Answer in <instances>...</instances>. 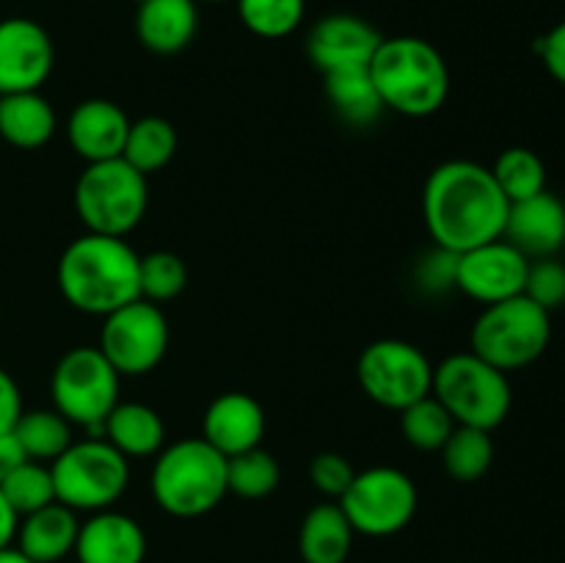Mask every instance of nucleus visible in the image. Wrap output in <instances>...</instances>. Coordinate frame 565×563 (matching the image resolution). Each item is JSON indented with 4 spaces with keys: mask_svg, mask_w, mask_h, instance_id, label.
Listing matches in <instances>:
<instances>
[{
    "mask_svg": "<svg viewBox=\"0 0 565 563\" xmlns=\"http://www.w3.org/2000/svg\"><path fill=\"white\" fill-rule=\"evenodd\" d=\"M55 500L72 511L97 513L114 506L130 484V464L103 436L72 442L50 464Z\"/></svg>",
    "mask_w": 565,
    "mask_h": 563,
    "instance_id": "obj_8",
    "label": "nucleus"
},
{
    "mask_svg": "<svg viewBox=\"0 0 565 563\" xmlns=\"http://www.w3.org/2000/svg\"><path fill=\"white\" fill-rule=\"evenodd\" d=\"M136 3H138V6H141V3H147V0H136Z\"/></svg>",
    "mask_w": 565,
    "mask_h": 563,
    "instance_id": "obj_44",
    "label": "nucleus"
},
{
    "mask_svg": "<svg viewBox=\"0 0 565 563\" xmlns=\"http://www.w3.org/2000/svg\"><path fill=\"white\" fill-rule=\"evenodd\" d=\"M356 375L364 395L392 412H403L434 390V364L406 340L370 342L359 357Z\"/></svg>",
    "mask_w": 565,
    "mask_h": 563,
    "instance_id": "obj_11",
    "label": "nucleus"
},
{
    "mask_svg": "<svg viewBox=\"0 0 565 563\" xmlns=\"http://www.w3.org/2000/svg\"><path fill=\"white\" fill-rule=\"evenodd\" d=\"M309 478H312V486L320 495L331 497V500H340L348 491V486H351V480L356 478V469L340 453H320V456L312 458Z\"/></svg>",
    "mask_w": 565,
    "mask_h": 563,
    "instance_id": "obj_36",
    "label": "nucleus"
},
{
    "mask_svg": "<svg viewBox=\"0 0 565 563\" xmlns=\"http://www.w3.org/2000/svg\"><path fill=\"white\" fill-rule=\"evenodd\" d=\"M441 461H445L447 475L461 484H472L489 472L494 461V442L491 431L469 428V425H456L450 439L441 447Z\"/></svg>",
    "mask_w": 565,
    "mask_h": 563,
    "instance_id": "obj_28",
    "label": "nucleus"
},
{
    "mask_svg": "<svg viewBox=\"0 0 565 563\" xmlns=\"http://www.w3.org/2000/svg\"><path fill=\"white\" fill-rule=\"evenodd\" d=\"M535 50H539L546 72L565 86V20L557 22L550 33H544V36L535 42Z\"/></svg>",
    "mask_w": 565,
    "mask_h": 563,
    "instance_id": "obj_38",
    "label": "nucleus"
},
{
    "mask_svg": "<svg viewBox=\"0 0 565 563\" xmlns=\"http://www.w3.org/2000/svg\"><path fill=\"white\" fill-rule=\"evenodd\" d=\"M434 397L450 412L456 425L494 431L511 412L513 392L508 373L478 353H452L434 368Z\"/></svg>",
    "mask_w": 565,
    "mask_h": 563,
    "instance_id": "obj_7",
    "label": "nucleus"
},
{
    "mask_svg": "<svg viewBox=\"0 0 565 563\" xmlns=\"http://www.w3.org/2000/svg\"><path fill=\"white\" fill-rule=\"evenodd\" d=\"M527 270L530 259L505 237H497V241L458 254L456 287L489 307V304L522 296Z\"/></svg>",
    "mask_w": 565,
    "mask_h": 563,
    "instance_id": "obj_13",
    "label": "nucleus"
},
{
    "mask_svg": "<svg viewBox=\"0 0 565 563\" xmlns=\"http://www.w3.org/2000/svg\"><path fill=\"white\" fill-rule=\"evenodd\" d=\"M279 461L263 447L226 458V489L243 500H263L279 486Z\"/></svg>",
    "mask_w": 565,
    "mask_h": 563,
    "instance_id": "obj_30",
    "label": "nucleus"
},
{
    "mask_svg": "<svg viewBox=\"0 0 565 563\" xmlns=\"http://www.w3.org/2000/svg\"><path fill=\"white\" fill-rule=\"evenodd\" d=\"M226 495V458L202 436L174 442L154 458L152 497L171 517H204Z\"/></svg>",
    "mask_w": 565,
    "mask_h": 563,
    "instance_id": "obj_4",
    "label": "nucleus"
},
{
    "mask_svg": "<svg viewBox=\"0 0 565 563\" xmlns=\"http://www.w3.org/2000/svg\"><path fill=\"white\" fill-rule=\"evenodd\" d=\"M417 276H419V285H423L428 293L452 290L458 276V254L436 246L434 252H428L423 257V263H419L417 268Z\"/></svg>",
    "mask_w": 565,
    "mask_h": 563,
    "instance_id": "obj_37",
    "label": "nucleus"
},
{
    "mask_svg": "<svg viewBox=\"0 0 565 563\" xmlns=\"http://www.w3.org/2000/svg\"><path fill=\"white\" fill-rule=\"evenodd\" d=\"M524 296L544 307L546 312L565 304V265L555 257L530 259L527 282H524Z\"/></svg>",
    "mask_w": 565,
    "mask_h": 563,
    "instance_id": "obj_35",
    "label": "nucleus"
},
{
    "mask_svg": "<svg viewBox=\"0 0 565 563\" xmlns=\"http://www.w3.org/2000/svg\"><path fill=\"white\" fill-rule=\"evenodd\" d=\"M552 312L530 301L527 296H513L483 307L472 326V348L502 373L522 370L544 357L552 340Z\"/></svg>",
    "mask_w": 565,
    "mask_h": 563,
    "instance_id": "obj_6",
    "label": "nucleus"
},
{
    "mask_svg": "<svg viewBox=\"0 0 565 563\" xmlns=\"http://www.w3.org/2000/svg\"><path fill=\"white\" fill-rule=\"evenodd\" d=\"M0 563H33V561L28 555H22L17 546H6V550H0Z\"/></svg>",
    "mask_w": 565,
    "mask_h": 563,
    "instance_id": "obj_42",
    "label": "nucleus"
},
{
    "mask_svg": "<svg viewBox=\"0 0 565 563\" xmlns=\"http://www.w3.org/2000/svg\"><path fill=\"white\" fill-rule=\"evenodd\" d=\"M70 419L61 417L55 408H33L22 412L14 425V436L31 461L53 464L72 445Z\"/></svg>",
    "mask_w": 565,
    "mask_h": 563,
    "instance_id": "obj_27",
    "label": "nucleus"
},
{
    "mask_svg": "<svg viewBox=\"0 0 565 563\" xmlns=\"http://www.w3.org/2000/svg\"><path fill=\"white\" fill-rule=\"evenodd\" d=\"M0 491L17 511V517H28V513L55 502L53 472L42 461H31V458L0 480Z\"/></svg>",
    "mask_w": 565,
    "mask_h": 563,
    "instance_id": "obj_33",
    "label": "nucleus"
},
{
    "mask_svg": "<svg viewBox=\"0 0 565 563\" xmlns=\"http://www.w3.org/2000/svg\"><path fill=\"white\" fill-rule=\"evenodd\" d=\"M141 257L125 237L86 232L58 259V290L66 304L86 315L116 312L141 298Z\"/></svg>",
    "mask_w": 565,
    "mask_h": 563,
    "instance_id": "obj_2",
    "label": "nucleus"
},
{
    "mask_svg": "<svg viewBox=\"0 0 565 563\" xmlns=\"http://www.w3.org/2000/svg\"><path fill=\"white\" fill-rule=\"evenodd\" d=\"M17 524H20V517H17L14 508L9 506V500L0 491V550L14 544L17 539Z\"/></svg>",
    "mask_w": 565,
    "mask_h": 563,
    "instance_id": "obj_41",
    "label": "nucleus"
},
{
    "mask_svg": "<svg viewBox=\"0 0 565 563\" xmlns=\"http://www.w3.org/2000/svg\"><path fill=\"white\" fill-rule=\"evenodd\" d=\"M55 110L39 92L0 94V138L17 149H39L53 138Z\"/></svg>",
    "mask_w": 565,
    "mask_h": 563,
    "instance_id": "obj_24",
    "label": "nucleus"
},
{
    "mask_svg": "<svg viewBox=\"0 0 565 563\" xmlns=\"http://www.w3.org/2000/svg\"><path fill=\"white\" fill-rule=\"evenodd\" d=\"M370 77L384 108L414 119L436 114L450 94L445 55L419 36L381 39L370 61Z\"/></svg>",
    "mask_w": 565,
    "mask_h": 563,
    "instance_id": "obj_3",
    "label": "nucleus"
},
{
    "mask_svg": "<svg viewBox=\"0 0 565 563\" xmlns=\"http://www.w3.org/2000/svg\"><path fill=\"white\" fill-rule=\"evenodd\" d=\"M353 528L340 502H320L303 517L298 552L303 563H345L353 550Z\"/></svg>",
    "mask_w": 565,
    "mask_h": 563,
    "instance_id": "obj_23",
    "label": "nucleus"
},
{
    "mask_svg": "<svg viewBox=\"0 0 565 563\" xmlns=\"http://www.w3.org/2000/svg\"><path fill=\"white\" fill-rule=\"evenodd\" d=\"M326 81V97H329L331 108L345 119L348 125L367 127L384 110V103L379 97L370 70H348V72H331L323 75Z\"/></svg>",
    "mask_w": 565,
    "mask_h": 563,
    "instance_id": "obj_25",
    "label": "nucleus"
},
{
    "mask_svg": "<svg viewBox=\"0 0 565 563\" xmlns=\"http://www.w3.org/2000/svg\"><path fill=\"white\" fill-rule=\"evenodd\" d=\"M243 25L259 39H285L301 28L307 0H237Z\"/></svg>",
    "mask_w": 565,
    "mask_h": 563,
    "instance_id": "obj_32",
    "label": "nucleus"
},
{
    "mask_svg": "<svg viewBox=\"0 0 565 563\" xmlns=\"http://www.w3.org/2000/svg\"><path fill=\"white\" fill-rule=\"evenodd\" d=\"M103 439H108L125 458L158 456L166 442V425L147 403H116L103 423Z\"/></svg>",
    "mask_w": 565,
    "mask_h": 563,
    "instance_id": "obj_22",
    "label": "nucleus"
},
{
    "mask_svg": "<svg viewBox=\"0 0 565 563\" xmlns=\"http://www.w3.org/2000/svg\"><path fill=\"white\" fill-rule=\"evenodd\" d=\"M193 3H224V0H193Z\"/></svg>",
    "mask_w": 565,
    "mask_h": 563,
    "instance_id": "obj_43",
    "label": "nucleus"
},
{
    "mask_svg": "<svg viewBox=\"0 0 565 563\" xmlns=\"http://www.w3.org/2000/svg\"><path fill=\"white\" fill-rule=\"evenodd\" d=\"M502 237L527 259L555 257L565 246V204L550 191L513 202Z\"/></svg>",
    "mask_w": 565,
    "mask_h": 563,
    "instance_id": "obj_16",
    "label": "nucleus"
},
{
    "mask_svg": "<svg viewBox=\"0 0 565 563\" xmlns=\"http://www.w3.org/2000/svg\"><path fill=\"white\" fill-rule=\"evenodd\" d=\"M169 320L158 304L138 298L105 315L99 351L119 375H147L169 351Z\"/></svg>",
    "mask_w": 565,
    "mask_h": 563,
    "instance_id": "obj_12",
    "label": "nucleus"
},
{
    "mask_svg": "<svg viewBox=\"0 0 565 563\" xmlns=\"http://www.w3.org/2000/svg\"><path fill=\"white\" fill-rule=\"evenodd\" d=\"M149 208V185L125 158L88 163L75 182V210L94 235L127 237Z\"/></svg>",
    "mask_w": 565,
    "mask_h": 563,
    "instance_id": "obj_5",
    "label": "nucleus"
},
{
    "mask_svg": "<svg viewBox=\"0 0 565 563\" xmlns=\"http://www.w3.org/2000/svg\"><path fill=\"white\" fill-rule=\"evenodd\" d=\"M119 379L97 346L72 348L58 359L50 379L53 408L72 425L103 434L105 417L119 403Z\"/></svg>",
    "mask_w": 565,
    "mask_h": 563,
    "instance_id": "obj_9",
    "label": "nucleus"
},
{
    "mask_svg": "<svg viewBox=\"0 0 565 563\" xmlns=\"http://www.w3.org/2000/svg\"><path fill=\"white\" fill-rule=\"evenodd\" d=\"M47 31L28 17L0 20V94L39 92L53 72Z\"/></svg>",
    "mask_w": 565,
    "mask_h": 563,
    "instance_id": "obj_14",
    "label": "nucleus"
},
{
    "mask_svg": "<svg viewBox=\"0 0 565 563\" xmlns=\"http://www.w3.org/2000/svg\"><path fill=\"white\" fill-rule=\"evenodd\" d=\"M381 33L356 14H329L307 33V53L323 75L348 70H370Z\"/></svg>",
    "mask_w": 565,
    "mask_h": 563,
    "instance_id": "obj_15",
    "label": "nucleus"
},
{
    "mask_svg": "<svg viewBox=\"0 0 565 563\" xmlns=\"http://www.w3.org/2000/svg\"><path fill=\"white\" fill-rule=\"evenodd\" d=\"M130 119L125 110L110 99H83L66 119V138L75 149L77 158L86 163H99V160L121 158L125 149Z\"/></svg>",
    "mask_w": 565,
    "mask_h": 563,
    "instance_id": "obj_17",
    "label": "nucleus"
},
{
    "mask_svg": "<svg viewBox=\"0 0 565 563\" xmlns=\"http://www.w3.org/2000/svg\"><path fill=\"white\" fill-rule=\"evenodd\" d=\"M199 31V3L193 0H147L138 6V42L158 55H174L193 42Z\"/></svg>",
    "mask_w": 565,
    "mask_h": 563,
    "instance_id": "obj_21",
    "label": "nucleus"
},
{
    "mask_svg": "<svg viewBox=\"0 0 565 563\" xmlns=\"http://www.w3.org/2000/svg\"><path fill=\"white\" fill-rule=\"evenodd\" d=\"M337 502L351 522L353 533L384 539V535L401 533L412 522L419 495L414 480L403 469L373 467L356 472V478Z\"/></svg>",
    "mask_w": 565,
    "mask_h": 563,
    "instance_id": "obj_10",
    "label": "nucleus"
},
{
    "mask_svg": "<svg viewBox=\"0 0 565 563\" xmlns=\"http://www.w3.org/2000/svg\"><path fill=\"white\" fill-rule=\"evenodd\" d=\"M77 522L75 511L61 506L58 500L39 511L22 517L17 524V550L31 557L33 563H58L70 552H75L77 544Z\"/></svg>",
    "mask_w": 565,
    "mask_h": 563,
    "instance_id": "obj_20",
    "label": "nucleus"
},
{
    "mask_svg": "<svg viewBox=\"0 0 565 563\" xmlns=\"http://www.w3.org/2000/svg\"><path fill=\"white\" fill-rule=\"evenodd\" d=\"M497 185L505 193L508 202H522V199L535 196V193L546 191V166L533 149L527 147H511L494 160L491 166Z\"/></svg>",
    "mask_w": 565,
    "mask_h": 563,
    "instance_id": "obj_29",
    "label": "nucleus"
},
{
    "mask_svg": "<svg viewBox=\"0 0 565 563\" xmlns=\"http://www.w3.org/2000/svg\"><path fill=\"white\" fill-rule=\"evenodd\" d=\"M401 431L412 447L423 453H436L445 447V442L456 431V419L450 417V412L430 392L428 397L403 408Z\"/></svg>",
    "mask_w": 565,
    "mask_h": 563,
    "instance_id": "obj_31",
    "label": "nucleus"
},
{
    "mask_svg": "<svg viewBox=\"0 0 565 563\" xmlns=\"http://www.w3.org/2000/svg\"><path fill=\"white\" fill-rule=\"evenodd\" d=\"M265 436V412L246 392H224L207 406L202 419V439L224 458L259 447Z\"/></svg>",
    "mask_w": 565,
    "mask_h": 563,
    "instance_id": "obj_18",
    "label": "nucleus"
},
{
    "mask_svg": "<svg viewBox=\"0 0 565 563\" xmlns=\"http://www.w3.org/2000/svg\"><path fill=\"white\" fill-rule=\"evenodd\" d=\"M511 202L489 166L447 160L430 171L423 191V219L436 246L463 254L505 232Z\"/></svg>",
    "mask_w": 565,
    "mask_h": 563,
    "instance_id": "obj_1",
    "label": "nucleus"
},
{
    "mask_svg": "<svg viewBox=\"0 0 565 563\" xmlns=\"http://www.w3.org/2000/svg\"><path fill=\"white\" fill-rule=\"evenodd\" d=\"M22 412H25V408H22L20 386H17V381L0 368V434L14 431L17 419H20Z\"/></svg>",
    "mask_w": 565,
    "mask_h": 563,
    "instance_id": "obj_39",
    "label": "nucleus"
},
{
    "mask_svg": "<svg viewBox=\"0 0 565 563\" xmlns=\"http://www.w3.org/2000/svg\"><path fill=\"white\" fill-rule=\"evenodd\" d=\"M75 557L77 563H143L147 533L132 517L105 508L81 524Z\"/></svg>",
    "mask_w": 565,
    "mask_h": 563,
    "instance_id": "obj_19",
    "label": "nucleus"
},
{
    "mask_svg": "<svg viewBox=\"0 0 565 563\" xmlns=\"http://www.w3.org/2000/svg\"><path fill=\"white\" fill-rule=\"evenodd\" d=\"M174 155L177 130L169 119H163V116H143V119L130 121L121 158H125L132 169L141 171L143 177H149L154 174V171L166 169Z\"/></svg>",
    "mask_w": 565,
    "mask_h": 563,
    "instance_id": "obj_26",
    "label": "nucleus"
},
{
    "mask_svg": "<svg viewBox=\"0 0 565 563\" xmlns=\"http://www.w3.org/2000/svg\"><path fill=\"white\" fill-rule=\"evenodd\" d=\"M138 276H141V298L152 304L171 301L185 290L188 265L182 263L180 254L160 248V252L143 254Z\"/></svg>",
    "mask_w": 565,
    "mask_h": 563,
    "instance_id": "obj_34",
    "label": "nucleus"
},
{
    "mask_svg": "<svg viewBox=\"0 0 565 563\" xmlns=\"http://www.w3.org/2000/svg\"><path fill=\"white\" fill-rule=\"evenodd\" d=\"M22 461H28L25 450H22L20 439L14 436V431H6L0 434V480L9 472H14Z\"/></svg>",
    "mask_w": 565,
    "mask_h": 563,
    "instance_id": "obj_40",
    "label": "nucleus"
}]
</instances>
